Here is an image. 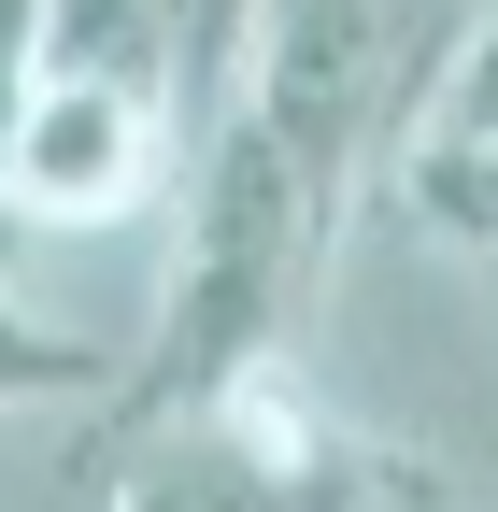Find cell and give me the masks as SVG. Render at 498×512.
<instances>
[{"label": "cell", "mask_w": 498, "mask_h": 512, "mask_svg": "<svg viewBox=\"0 0 498 512\" xmlns=\"http://www.w3.org/2000/svg\"><path fill=\"white\" fill-rule=\"evenodd\" d=\"M171 285H157V342L129 370V399L143 427L157 413H200L228 399V384H257L285 370V328H299V285H314V256H328V214H342V185L285 143L271 114H228L200 157H185L171 185Z\"/></svg>", "instance_id": "1"}, {"label": "cell", "mask_w": 498, "mask_h": 512, "mask_svg": "<svg viewBox=\"0 0 498 512\" xmlns=\"http://www.w3.org/2000/svg\"><path fill=\"white\" fill-rule=\"evenodd\" d=\"M100 512H370V470L328 427H299L285 370H257L200 413H157L143 456H114Z\"/></svg>", "instance_id": "2"}, {"label": "cell", "mask_w": 498, "mask_h": 512, "mask_svg": "<svg viewBox=\"0 0 498 512\" xmlns=\"http://www.w3.org/2000/svg\"><path fill=\"white\" fill-rule=\"evenodd\" d=\"M257 15L271 0H43V43L29 72H86V86H129L157 100L185 143H214L257 86Z\"/></svg>", "instance_id": "3"}, {"label": "cell", "mask_w": 498, "mask_h": 512, "mask_svg": "<svg viewBox=\"0 0 498 512\" xmlns=\"http://www.w3.org/2000/svg\"><path fill=\"white\" fill-rule=\"evenodd\" d=\"M185 128L129 86H86V72H29V128H15V242L29 228H129L185 185Z\"/></svg>", "instance_id": "4"}, {"label": "cell", "mask_w": 498, "mask_h": 512, "mask_svg": "<svg viewBox=\"0 0 498 512\" xmlns=\"http://www.w3.org/2000/svg\"><path fill=\"white\" fill-rule=\"evenodd\" d=\"M385 200H399L427 242H456V256H498V143H456V128H399V157H385Z\"/></svg>", "instance_id": "5"}, {"label": "cell", "mask_w": 498, "mask_h": 512, "mask_svg": "<svg viewBox=\"0 0 498 512\" xmlns=\"http://www.w3.org/2000/svg\"><path fill=\"white\" fill-rule=\"evenodd\" d=\"M114 356L72 342V328H43V313L15 299V271H0V413H29V399H100Z\"/></svg>", "instance_id": "6"}, {"label": "cell", "mask_w": 498, "mask_h": 512, "mask_svg": "<svg viewBox=\"0 0 498 512\" xmlns=\"http://www.w3.org/2000/svg\"><path fill=\"white\" fill-rule=\"evenodd\" d=\"M413 128L498 143V0H470V15L442 29V57H427V100H413Z\"/></svg>", "instance_id": "7"}, {"label": "cell", "mask_w": 498, "mask_h": 512, "mask_svg": "<svg viewBox=\"0 0 498 512\" xmlns=\"http://www.w3.org/2000/svg\"><path fill=\"white\" fill-rule=\"evenodd\" d=\"M370 512H456L442 484H370Z\"/></svg>", "instance_id": "8"}]
</instances>
